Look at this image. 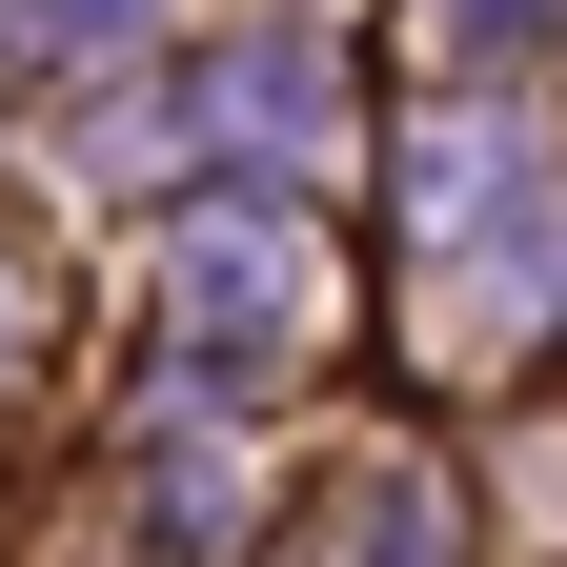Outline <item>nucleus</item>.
Listing matches in <instances>:
<instances>
[{
  "instance_id": "1",
  "label": "nucleus",
  "mask_w": 567,
  "mask_h": 567,
  "mask_svg": "<svg viewBox=\"0 0 567 567\" xmlns=\"http://www.w3.org/2000/svg\"><path fill=\"white\" fill-rule=\"evenodd\" d=\"M305 324V224H203L183 244V344L203 365H244V344Z\"/></svg>"
},
{
  "instance_id": "2",
  "label": "nucleus",
  "mask_w": 567,
  "mask_h": 567,
  "mask_svg": "<svg viewBox=\"0 0 567 567\" xmlns=\"http://www.w3.org/2000/svg\"><path fill=\"white\" fill-rule=\"evenodd\" d=\"M203 122H224V142H284V163H305V142H324V61H305V41H244L224 82H203Z\"/></svg>"
},
{
  "instance_id": "3",
  "label": "nucleus",
  "mask_w": 567,
  "mask_h": 567,
  "mask_svg": "<svg viewBox=\"0 0 567 567\" xmlns=\"http://www.w3.org/2000/svg\"><path fill=\"white\" fill-rule=\"evenodd\" d=\"M547 0H425V61H486V41H527Z\"/></svg>"
}]
</instances>
